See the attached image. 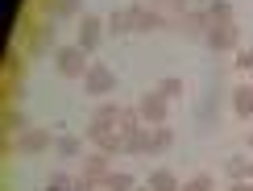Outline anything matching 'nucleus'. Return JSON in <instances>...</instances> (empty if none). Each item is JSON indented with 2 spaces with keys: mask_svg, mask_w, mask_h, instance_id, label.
<instances>
[{
  "mask_svg": "<svg viewBox=\"0 0 253 191\" xmlns=\"http://www.w3.org/2000/svg\"><path fill=\"white\" fill-rule=\"evenodd\" d=\"M83 92L87 96H112L117 92V71L108 62H91V71L83 75Z\"/></svg>",
  "mask_w": 253,
  "mask_h": 191,
  "instance_id": "4",
  "label": "nucleus"
},
{
  "mask_svg": "<svg viewBox=\"0 0 253 191\" xmlns=\"http://www.w3.org/2000/svg\"><path fill=\"white\" fill-rule=\"evenodd\" d=\"M121 108H125V104H117V100H104L100 108L91 112V121H100V125H108V129H112V125H121Z\"/></svg>",
  "mask_w": 253,
  "mask_h": 191,
  "instance_id": "15",
  "label": "nucleus"
},
{
  "mask_svg": "<svg viewBox=\"0 0 253 191\" xmlns=\"http://www.w3.org/2000/svg\"><path fill=\"white\" fill-rule=\"evenodd\" d=\"M75 8H79V0H58V4H54V13H58V17H71Z\"/></svg>",
  "mask_w": 253,
  "mask_h": 191,
  "instance_id": "25",
  "label": "nucleus"
},
{
  "mask_svg": "<svg viewBox=\"0 0 253 191\" xmlns=\"http://www.w3.org/2000/svg\"><path fill=\"white\" fill-rule=\"evenodd\" d=\"M125 154H154V129H150V125L125 133Z\"/></svg>",
  "mask_w": 253,
  "mask_h": 191,
  "instance_id": "10",
  "label": "nucleus"
},
{
  "mask_svg": "<svg viewBox=\"0 0 253 191\" xmlns=\"http://www.w3.org/2000/svg\"><path fill=\"white\" fill-rule=\"evenodd\" d=\"M83 133H87V142H96V145H100V150L108 154V158H112V154H125V133H112L108 125L91 121V125H87Z\"/></svg>",
  "mask_w": 253,
  "mask_h": 191,
  "instance_id": "6",
  "label": "nucleus"
},
{
  "mask_svg": "<svg viewBox=\"0 0 253 191\" xmlns=\"http://www.w3.org/2000/svg\"><path fill=\"white\" fill-rule=\"evenodd\" d=\"M104 29H108V25H104L100 17H91V13H87V17L79 21V42H75V46H83L87 54H96L100 42H104Z\"/></svg>",
  "mask_w": 253,
  "mask_h": 191,
  "instance_id": "7",
  "label": "nucleus"
},
{
  "mask_svg": "<svg viewBox=\"0 0 253 191\" xmlns=\"http://www.w3.org/2000/svg\"><path fill=\"white\" fill-rule=\"evenodd\" d=\"M249 179H253V162H249Z\"/></svg>",
  "mask_w": 253,
  "mask_h": 191,
  "instance_id": "29",
  "label": "nucleus"
},
{
  "mask_svg": "<svg viewBox=\"0 0 253 191\" xmlns=\"http://www.w3.org/2000/svg\"><path fill=\"white\" fill-rule=\"evenodd\" d=\"M54 67H58L62 79H83L91 71V62H87V50L83 46H58L54 50Z\"/></svg>",
  "mask_w": 253,
  "mask_h": 191,
  "instance_id": "1",
  "label": "nucleus"
},
{
  "mask_svg": "<svg viewBox=\"0 0 253 191\" xmlns=\"http://www.w3.org/2000/svg\"><path fill=\"white\" fill-rule=\"evenodd\" d=\"M233 67L241 71V75H253V50H245V46L233 50Z\"/></svg>",
  "mask_w": 253,
  "mask_h": 191,
  "instance_id": "20",
  "label": "nucleus"
},
{
  "mask_svg": "<svg viewBox=\"0 0 253 191\" xmlns=\"http://www.w3.org/2000/svg\"><path fill=\"white\" fill-rule=\"evenodd\" d=\"M145 183H150V191H178V187H183V183L174 179V171H166V166L150 171V179H145Z\"/></svg>",
  "mask_w": 253,
  "mask_h": 191,
  "instance_id": "13",
  "label": "nucleus"
},
{
  "mask_svg": "<svg viewBox=\"0 0 253 191\" xmlns=\"http://www.w3.org/2000/svg\"><path fill=\"white\" fill-rule=\"evenodd\" d=\"M224 171H228V179H233V183H241V179H249V162H245V158H228Z\"/></svg>",
  "mask_w": 253,
  "mask_h": 191,
  "instance_id": "21",
  "label": "nucleus"
},
{
  "mask_svg": "<svg viewBox=\"0 0 253 191\" xmlns=\"http://www.w3.org/2000/svg\"><path fill=\"white\" fill-rule=\"evenodd\" d=\"M104 25H108V34H133V21H129V8H112L108 17H104Z\"/></svg>",
  "mask_w": 253,
  "mask_h": 191,
  "instance_id": "14",
  "label": "nucleus"
},
{
  "mask_svg": "<svg viewBox=\"0 0 253 191\" xmlns=\"http://www.w3.org/2000/svg\"><path fill=\"white\" fill-rule=\"evenodd\" d=\"M133 191H150V183H145V187H133Z\"/></svg>",
  "mask_w": 253,
  "mask_h": 191,
  "instance_id": "27",
  "label": "nucleus"
},
{
  "mask_svg": "<svg viewBox=\"0 0 253 191\" xmlns=\"http://www.w3.org/2000/svg\"><path fill=\"white\" fill-rule=\"evenodd\" d=\"M174 145V129H166V125H154V154L170 150Z\"/></svg>",
  "mask_w": 253,
  "mask_h": 191,
  "instance_id": "18",
  "label": "nucleus"
},
{
  "mask_svg": "<svg viewBox=\"0 0 253 191\" xmlns=\"http://www.w3.org/2000/svg\"><path fill=\"white\" fill-rule=\"evenodd\" d=\"M50 150V129H25L17 133V154H42Z\"/></svg>",
  "mask_w": 253,
  "mask_h": 191,
  "instance_id": "8",
  "label": "nucleus"
},
{
  "mask_svg": "<svg viewBox=\"0 0 253 191\" xmlns=\"http://www.w3.org/2000/svg\"><path fill=\"white\" fill-rule=\"evenodd\" d=\"M208 17H212L216 25H224V21H233V4H228V0H208Z\"/></svg>",
  "mask_w": 253,
  "mask_h": 191,
  "instance_id": "17",
  "label": "nucleus"
},
{
  "mask_svg": "<svg viewBox=\"0 0 253 191\" xmlns=\"http://www.w3.org/2000/svg\"><path fill=\"white\" fill-rule=\"evenodd\" d=\"M46 191H79V187H54V183H50V187H46Z\"/></svg>",
  "mask_w": 253,
  "mask_h": 191,
  "instance_id": "26",
  "label": "nucleus"
},
{
  "mask_svg": "<svg viewBox=\"0 0 253 191\" xmlns=\"http://www.w3.org/2000/svg\"><path fill=\"white\" fill-rule=\"evenodd\" d=\"M100 191H133V175L108 171V175H104V183H100Z\"/></svg>",
  "mask_w": 253,
  "mask_h": 191,
  "instance_id": "16",
  "label": "nucleus"
},
{
  "mask_svg": "<svg viewBox=\"0 0 253 191\" xmlns=\"http://www.w3.org/2000/svg\"><path fill=\"white\" fill-rule=\"evenodd\" d=\"M178 191H212V175H195V179H187Z\"/></svg>",
  "mask_w": 253,
  "mask_h": 191,
  "instance_id": "23",
  "label": "nucleus"
},
{
  "mask_svg": "<svg viewBox=\"0 0 253 191\" xmlns=\"http://www.w3.org/2000/svg\"><path fill=\"white\" fill-rule=\"evenodd\" d=\"M178 25H183V34H208L212 29V17H208V8H191V13L178 17Z\"/></svg>",
  "mask_w": 253,
  "mask_h": 191,
  "instance_id": "12",
  "label": "nucleus"
},
{
  "mask_svg": "<svg viewBox=\"0 0 253 191\" xmlns=\"http://www.w3.org/2000/svg\"><path fill=\"white\" fill-rule=\"evenodd\" d=\"M233 112L241 116V121H249V116H253V79L233 88Z\"/></svg>",
  "mask_w": 253,
  "mask_h": 191,
  "instance_id": "11",
  "label": "nucleus"
},
{
  "mask_svg": "<svg viewBox=\"0 0 253 191\" xmlns=\"http://www.w3.org/2000/svg\"><path fill=\"white\" fill-rule=\"evenodd\" d=\"M129 21H133V34H150V29H162L166 25V21L158 13H150L145 4H129Z\"/></svg>",
  "mask_w": 253,
  "mask_h": 191,
  "instance_id": "9",
  "label": "nucleus"
},
{
  "mask_svg": "<svg viewBox=\"0 0 253 191\" xmlns=\"http://www.w3.org/2000/svg\"><path fill=\"white\" fill-rule=\"evenodd\" d=\"M4 129H13V133H25V116L8 108V112H4Z\"/></svg>",
  "mask_w": 253,
  "mask_h": 191,
  "instance_id": "24",
  "label": "nucleus"
},
{
  "mask_svg": "<svg viewBox=\"0 0 253 191\" xmlns=\"http://www.w3.org/2000/svg\"><path fill=\"white\" fill-rule=\"evenodd\" d=\"M54 150H58V158H79V137H58Z\"/></svg>",
  "mask_w": 253,
  "mask_h": 191,
  "instance_id": "22",
  "label": "nucleus"
},
{
  "mask_svg": "<svg viewBox=\"0 0 253 191\" xmlns=\"http://www.w3.org/2000/svg\"><path fill=\"white\" fill-rule=\"evenodd\" d=\"M166 104H170V100H166L158 88H150V92L137 96V112H141L145 125H166Z\"/></svg>",
  "mask_w": 253,
  "mask_h": 191,
  "instance_id": "5",
  "label": "nucleus"
},
{
  "mask_svg": "<svg viewBox=\"0 0 253 191\" xmlns=\"http://www.w3.org/2000/svg\"><path fill=\"white\" fill-rule=\"evenodd\" d=\"M249 150H253V129H249Z\"/></svg>",
  "mask_w": 253,
  "mask_h": 191,
  "instance_id": "28",
  "label": "nucleus"
},
{
  "mask_svg": "<svg viewBox=\"0 0 253 191\" xmlns=\"http://www.w3.org/2000/svg\"><path fill=\"white\" fill-rule=\"evenodd\" d=\"M204 42H208L212 54H228V50H241V29L233 25V21H224V25L212 21V29L204 34Z\"/></svg>",
  "mask_w": 253,
  "mask_h": 191,
  "instance_id": "3",
  "label": "nucleus"
},
{
  "mask_svg": "<svg viewBox=\"0 0 253 191\" xmlns=\"http://www.w3.org/2000/svg\"><path fill=\"white\" fill-rule=\"evenodd\" d=\"M158 92H162L166 100H178V96H183V79H178V75H166L162 83H158Z\"/></svg>",
  "mask_w": 253,
  "mask_h": 191,
  "instance_id": "19",
  "label": "nucleus"
},
{
  "mask_svg": "<svg viewBox=\"0 0 253 191\" xmlns=\"http://www.w3.org/2000/svg\"><path fill=\"white\" fill-rule=\"evenodd\" d=\"M108 162H112V158L104 154V150L87 154V158H83V171H79V179H75V187H79V191H96V187L104 183V175H108Z\"/></svg>",
  "mask_w": 253,
  "mask_h": 191,
  "instance_id": "2",
  "label": "nucleus"
}]
</instances>
